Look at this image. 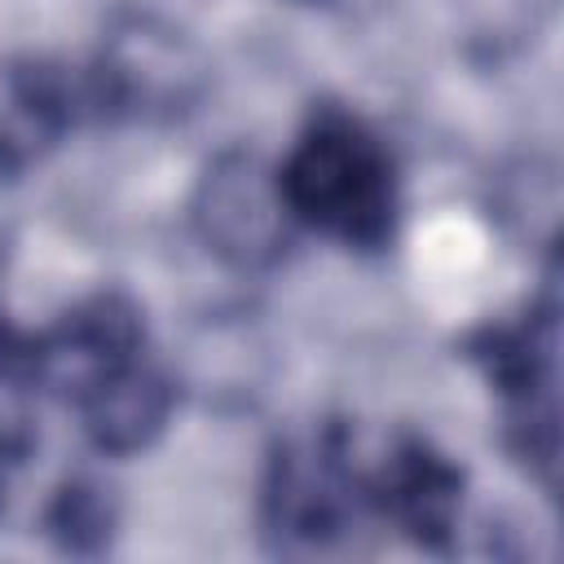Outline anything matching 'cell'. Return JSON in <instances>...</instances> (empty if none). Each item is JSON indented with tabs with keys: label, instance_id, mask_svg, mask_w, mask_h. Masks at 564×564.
Instances as JSON below:
<instances>
[{
	"label": "cell",
	"instance_id": "ba28073f",
	"mask_svg": "<svg viewBox=\"0 0 564 564\" xmlns=\"http://www.w3.org/2000/svg\"><path fill=\"white\" fill-rule=\"evenodd\" d=\"M115 520H119V511H115L110 489L97 485V480H88V476L66 480L48 498V507H44L48 538L62 551H70V555H97V551H106L110 538H115Z\"/></svg>",
	"mask_w": 564,
	"mask_h": 564
},
{
	"label": "cell",
	"instance_id": "5b68a950",
	"mask_svg": "<svg viewBox=\"0 0 564 564\" xmlns=\"http://www.w3.org/2000/svg\"><path fill=\"white\" fill-rule=\"evenodd\" d=\"M357 485L344 467L339 441L313 449H282L264 485V529L286 555L335 546L352 529Z\"/></svg>",
	"mask_w": 564,
	"mask_h": 564
},
{
	"label": "cell",
	"instance_id": "52a82bcc",
	"mask_svg": "<svg viewBox=\"0 0 564 564\" xmlns=\"http://www.w3.org/2000/svg\"><path fill=\"white\" fill-rule=\"evenodd\" d=\"M79 410H84V432L101 454H132L163 432L172 414V383L163 370L132 357L115 375H106L93 392H84Z\"/></svg>",
	"mask_w": 564,
	"mask_h": 564
},
{
	"label": "cell",
	"instance_id": "7a4b0ae2",
	"mask_svg": "<svg viewBox=\"0 0 564 564\" xmlns=\"http://www.w3.org/2000/svg\"><path fill=\"white\" fill-rule=\"evenodd\" d=\"M194 229L216 260L234 269H273L295 229L278 167L251 150H225L212 159L194 189Z\"/></svg>",
	"mask_w": 564,
	"mask_h": 564
},
{
	"label": "cell",
	"instance_id": "8992f818",
	"mask_svg": "<svg viewBox=\"0 0 564 564\" xmlns=\"http://www.w3.org/2000/svg\"><path fill=\"white\" fill-rule=\"evenodd\" d=\"M141 348V317L123 295H93L75 313H66L44 339L31 344L40 383L84 397Z\"/></svg>",
	"mask_w": 564,
	"mask_h": 564
},
{
	"label": "cell",
	"instance_id": "3957f363",
	"mask_svg": "<svg viewBox=\"0 0 564 564\" xmlns=\"http://www.w3.org/2000/svg\"><path fill=\"white\" fill-rule=\"evenodd\" d=\"M203 84L207 66L181 31L154 18H128L106 40L88 93L123 119H172L203 97Z\"/></svg>",
	"mask_w": 564,
	"mask_h": 564
},
{
	"label": "cell",
	"instance_id": "6da1fadb",
	"mask_svg": "<svg viewBox=\"0 0 564 564\" xmlns=\"http://www.w3.org/2000/svg\"><path fill=\"white\" fill-rule=\"evenodd\" d=\"M295 225L348 247H383L397 225V172L388 150L348 115L322 110L278 167Z\"/></svg>",
	"mask_w": 564,
	"mask_h": 564
},
{
	"label": "cell",
	"instance_id": "9c48e42d",
	"mask_svg": "<svg viewBox=\"0 0 564 564\" xmlns=\"http://www.w3.org/2000/svg\"><path fill=\"white\" fill-rule=\"evenodd\" d=\"M35 357L13 335L0 339V463L26 458L35 445Z\"/></svg>",
	"mask_w": 564,
	"mask_h": 564
},
{
	"label": "cell",
	"instance_id": "277c9868",
	"mask_svg": "<svg viewBox=\"0 0 564 564\" xmlns=\"http://www.w3.org/2000/svg\"><path fill=\"white\" fill-rule=\"evenodd\" d=\"M335 441L361 502L379 507L410 538L427 546H445L463 502V471L445 454H436L419 436H392L370 458H357V449L344 436Z\"/></svg>",
	"mask_w": 564,
	"mask_h": 564
}]
</instances>
